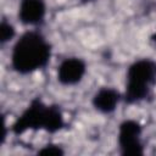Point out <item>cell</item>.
<instances>
[{"label": "cell", "instance_id": "5b68a950", "mask_svg": "<svg viewBox=\"0 0 156 156\" xmlns=\"http://www.w3.org/2000/svg\"><path fill=\"white\" fill-rule=\"evenodd\" d=\"M87 71L85 62L78 57L65 58L57 69V79L63 85H74L79 83Z\"/></svg>", "mask_w": 156, "mask_h": 156}, {"label": "cell", "instance_id": "9c48e42d", "mask_svg": "<svg viewBox=\"0 0 156 156\" xmlns=\"http://www.w3.org/2000/svg\"><path fill=\"white\" fill-rule=\"evenodd\" d=\"M63 154H65V151L58 145H54V144H48V145L43 146L38 151V155H54V156H58V155H63Z\"/></svg>", "mask_w": 156, "mask_h": 156}, {"label": "cell", "instance_id": "6da1fadb", "mask_svg": "<svg viewBox=\"0 0 156 156\" xmlns=\"http://www.w3.org/2000/svg\"><path fill=\"white\" fill-rule=\"evenodd\" d=\"M51 55V48L43 34L35 30L23 33L11 54V66L20 74H28L44 68Z\"/></svg>", "mask_w": 156, "mask_h": 156}, {"label": "cell", "instance_id": "277c9868", "mask_svg": "<svg viewBox=\"0 0 156 156\" xmlns=\"http://www.w3.org/2000/svg\"><path fill=\"white\" fill-rule=\"evenodd\" d=\"M141 126L134 119L123 121L118 130V144L122 155H143L144 147L140 140Z\"/></svg>", "mask_w": 156, "mask_h": 156}, {"label": "cell", "instance_id": "52a82bcc", "mask_svg": "<svg viewBox=\"0 0 156 156\" xmlns=\"http://www.w3.org/2000/svg\"><path fill=\"white\" fill-rule=\"evenodd\" d=\"M121 95L113 88H101L93 96V106L101 113H111L116 110Z\"/></svg>", "mask_w": 156, "mask_h": 156}, {"label": "cell", "instance_id": "3957f363", "mask_svg": "<svg viewBox=\"0 0 156 156\" xmlns=\"http://www.w3.org/2000/svg\"><path fill=\"white\" fill-rule=\"evenodd\" d=\"M156 82V62L149 58H141L133 62L127 72V84L124 101L135 104L143 101L150 95L152 84Z\"/></svg>", "mask_w": 156, "mask_h": 156}, {"label": "cell", "instance_id": "8fae6325", "mask_svg": "<svg viewBox=\"0 0 156 156\" xmlns=\"http://www.w3.org/2000/svg\"><path fill=\"white\" fill-rule=\"evenodd\" d=\"M83 2H90V1H94V0H82Z\"/></svg>", "mask_w": 156, "mask_h": 156}, {"label": "cell", "instance_id": "7a4b0ae2", "mask_svg": "<svg viewBox=\"0 0 156 156\" xmlns=\"http://www.w3.org/2000/svg\"><path fill=\"white\" fill-rule=\"evenodd\" d=\"M65 126L63 115L58 106L45 105L39 98L34 99L12 124V132L20 135L27 130L45 129L55 133Z\"/></svg>", "mask_w": 156, "mask_h": 156}, {"label": "cell", "instance_id": "30bf717a", "mask_svg": "<svg viewBox=\"0 0 156 156\" xmlns=\"http://www.w3.org/2000/svg\"><path fill=\"white\" fill-rule=\"evenodd\" d=\"M151 40H152V43H155V44H156V32L152 34V37H151Z\"/></svg>", "mask_w": 156, "mask_h": 156}, {"label": "cell", "instance_id": "ba28073f", "mask_svg": "<svg viewBox=\"0 0 156 156\" xmlns=\"http://www.w3.org/2000/svg\"><path fill=\"white\" fill-rule=\"evenodd\" d=\"M15 37V28L11 23H9L7 21L2 20L1 24H0V43L5 44L7 41H10L12 38Z\"/></svg>", "mask_w": 156, "mask_h": 156}, {"label": "cell", "instance_id": "8992f818", "mask_svg": "<svg viewBox=\"0 0 156 156\" xmlns=\"http://www.w3.org/2000/svg\"><path fill=\"white\" fill-rule=\"evenodd\" d=\"M46 6L44 0H22L18 7V18L23 24L38 26L45 18Z\"/></svg>", "mask_w": 156, "mask_h": 156}]
</instances>
